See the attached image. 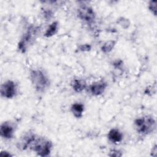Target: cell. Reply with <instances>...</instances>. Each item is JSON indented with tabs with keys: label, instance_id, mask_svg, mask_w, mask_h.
I'll return each instance as SVG.
<instances>
[{
	"label": "cell",
	"instance_id": "6",
	"mask_svg": "<svg viewBox=\"0 0 157 157\" xmlns=\"http://www.w3.org/2000/svg\"><path fill=\"white\" fill-rule=\"evenodd\" d=\"M1 96L6 99H12L17 94V86L16 83L10 80H6L1 85Z\"/></svg>",
	"mask_w": 157,
	"mask_h": 157
},
{
	"label": "cell",
	"instance_id": "8",
	"mask_svg": "<svg viewBox=\"0 0 157 157\" xmlns=\"http://www.w3.org/2000/svg\"><path fill=\"white\" fill-rule=\"evenodd\" d=\"M14 132V126L10 121H4L1 124L0 135L1 137L6 139H10L13 138Z\"/></svg>",
	"mask_w": 157,
	"mask_h": 157
},
{
	"label": "cell",
	"instance_id": "18",
	"mask_svg": "<svg viewBox=\"0 0 157 157\" xmlns=\"http://www.w3.org/2000/svg\"><path fill=\"white\" fill-rule=\"evenodd\" d=\"M109 156H115V157H118L121 156L122 154L121 153L117 150H112L110 151V153L109 154Z\"/></svg>",
	"mask_w": 157,
	"mask_h": 157
},
{
	"label": "cell",
	"instance_id": "12",
	"mask_svg": "<svg viewBox=\"0 0 157 157\" xmlns=\"http://www.w3.org/2000/svg\"><path fill=\"white\" fill-rule=\"evenodd\" d=\"M72 88L76 93H81L86 89L87 85L86 82L81 78H75L72 82Z\"/></svg>",
	"mask_w": 157,
	"mask_h": 157
},
{
	"label": "cell",
	"instance_id": "11",
	"mask_svg": "<svg viewBox=\"0 0 157 157\" xmlns=\"http://www.w3.org/2000/svg\"><path fill=\"white\" fill-rule=\"evenodd\" d=\"M84 109V105L80 102H75L72 104L71 107V111L72 115L77 118H80L82 117Z\"/></svg>",
	"mask_w": 157,
	"mask_h": 157
},
{
	"label": "cell",
	"instance_id": "1",
	"mask_svg": "<svg viewBox=\"0 0 157 157\" xmlns=\"http://www.w3.org/2000/svg\"><path fill=\"white\" fill-rule=\"evenodd\" d=\"M29 77L31 83L35 90L39 92H44L50 85L47 75L40 69H34L30 71Z\"/></svg>",
	"mask_w": 157,
	"mask_h": 157
},
{
	"label": "cell",
	"instance_id": "15",
	"mask_svg": "<svg viewBox=\"0 0 157 157\" xmlns=\"http://www.w3.org/2000/svg\"><path fill=\"white\" fill-rule=\"evenodd\" d=\"M118 24L123 29H127L130 26V21L128 18L124 17H120L117 20Z\"/></svg>",
	"mask_w": 157,
	"mask_h": 157
},
{
	"label": "cell",
	"instance_id": "17",
	"mask_svg": "<svg viewBox=\"0 0 157 157\" xmlns=\"http://www.w3.org/2000/svg\"><path fill=\"white\" fill-rule=\"evenodd\" d=\"M91 49V46L90 44H85L80 45L78 47V50L80 52H89Z\"/></svg>",
	"mask_w": 157,
	"mask_h": 157
},
{
	"label": "cell",
	"instance_id": "5",
	"mask_svg": "<svg viewBox=\"0 0 157 157\" xmlns=\"http://www.w3.org/2000/svg\"><path fill=\"white\" fill-rule=\"evenodd\" d=\"M37 34V28L33 26L29 28L28 31L23 34L18 44V49L21 52L25 53L29 45V44L34 40V35Z\"/></svg>",
	"mask_w": 157,
	"mask_h": 157
},
{
	"label": "cell",
	"instance_id": "10",
	"mask_svg": "<svg viewBox=\"0 0 157 157\" xmlns=\"http://www.w3.org/2000/svg\"><path fill=\"white\" fill-rule=\"evenodd\" d=\"M123 134L117 128H112L107 133V138L113 144H118L123 140Z\"/></svg>",
	"mask_w": 157,
	"mask_h": 157
},
{
	"label": "cell",
	"instance_id": "3",
	"mask_svg": "<svg viewBox=\"0 0 157 157\" xmlns=\"http://www.w3.org/2000/svg\"><path fill=\"white\" fill-rule=\"evenodd\" d=\"M52 142L43 137H36L29 148L40 156H47L52 148Z\"/></svg>",
	"mask_w": 157,
	"mask_h": 157
},
{
	"label": "cell",
	"instance_id": "7",
	"mask_svg": "<svg viewBox=\"0 0 157 157\" xmlns=\"http://www.w3.org/2000/svg\"><path fill=\"white\" fill-rule=\"evenodd\" d=\"M107 83L103 80L93 82L88 86L89 92L94 96H98L102 94L105 90Z\"/></svg>",
	"mask_w": 157,
	"mask_h": 157
},
{
	"label": "cell",
	"instance_id": "19",
	"mask_svg": "<svg viewBox=\"0 0 157 157\" xmlns=\"http://www.w3.org/2000/svg\"><path fill=\"white\" fill-rule=\"evenodd\" d=\"M0 155H1V156H7V157L12 156L9 152H8L7 151H1Z\"/></svg>",
	"mask_w": 157,
	"mask_h": 157
},
{
	"label": "cell",
	"instance_id": "14",
	"mask_svg": "<svg viewBox=\"0 0 157 157\" xmlns=\"http://www.w3.org/2000/svg\"><path fill=\"white\" fill-rule=\"evenodd\" d=\"M117 41L115 40H109L104 42L101 47V50L104 53H108L110 52L116 45Z\"/></svg>",
	"mask_w": 157,
	"mask_h": 157
},
{
	"label": "cell",
	"instance_id": "13",
	"mask_svg": "<svg viewBox=\"0 0 157 157\" xmlns=\"http://www.w3.org/2000/svg\"><path fill=\"white\" fill-rule=\"evenodd\" d=\"M58 31V22L55 21L52 22L46 29L44 36L46 37H50L55 35Z\"/></svg>",
	"mask_w": 157,
	"mask_h": 157
},
{
	"label": "cell",
	"instance_id": "4",
	"mask_svg": "<svg viewBox=\"0 0 157 157\" xmlns=\"http://www.w3.org/2000/svg\"><path fill=\"white\" fill-rule=\"evenodd\" d=\"M77 16L81 20L87 23H93L96 18L94 9L83 2L82 4H79L77 9Z\"/></svg>",
	"mask_w": 157,
	"mask_h": 157
},
{
	"label": "cell",
	"instance_id": "20",
	"mask_svg": "<svg viewBox=\"0 0 157 157\" xmlns=\"http://www.w3.org/2000/svg\"><path fill=\"white\" fill-rule=\"evenodd\" d=\"M156 152H157V149H156V145H155L154 147L151 149V155L153 156H156Z\"/></svg>",
	"mask_w": 157,
	"mask_h": 157
},
{
	"label": "cell",
	"instance_id": "2",
	"mask_svg": "<svg viewBox=\"0 0 157 157\" xmlns=\"http://www.w3.org/2000/svg\"><path fill=\"white\" fill-rule=\"evenodd\" d=\"M134 124L137 132L143 135H147L153 132L156 127L155 120L150 115L137 118L134 121Z\"/></svg>",
	"mask_w": 157,
	"mask_h": 157
},
{
	"label": "cell",
	"instance_id": "16",
	"mask_svg": "<svg viewBox=\"0 0 157 157\" xmlns=\"http://www.w3.org/2000/svg\"><path fill=\"white\" fill-rule=\"evenodd\" d=\"M156 1H150L148 3V9L155 16L156 15Z\"/></svg>",
	"mask_w": 157,
	"mask_h": 157
},
{
	"label": "cell",
	"instance_id": "9",
	"mask_svg": "<svg viewBox=\"0 0 157 157\" xmlns=\"http://www.w3.org/2000/svg\"><path fill=\"white\" fill-rule=\"evenodd\" d=\"M36 137V136L32 132L25 134L23 137H21L20 140L18 142V148L22 150H26L29 148L31 143Z\"/></svg>",
	"mask_w": 157,
	"mask_h": 157
}]
</instances>
